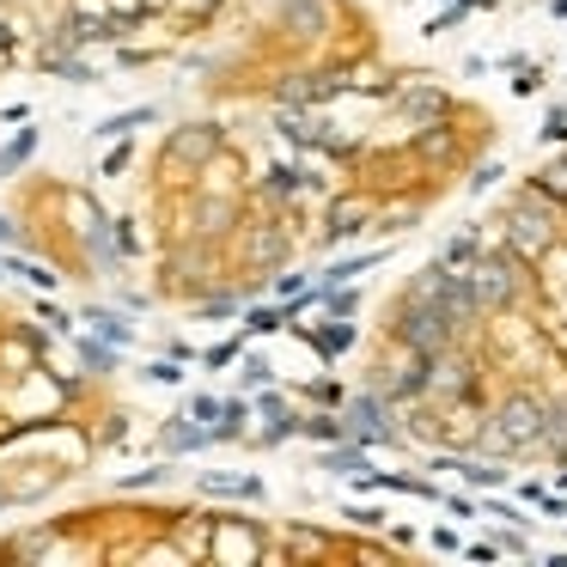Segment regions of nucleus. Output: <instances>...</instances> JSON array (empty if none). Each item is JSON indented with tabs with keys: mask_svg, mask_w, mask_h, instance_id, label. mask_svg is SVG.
Listing matches in <instances>:
<instances>
[{
	"mask_svg": "<svg viewBox=\"0 0 567 567\" xmlns=\"http://www.w3.org/2000/svg\"><path fill=\"white\" fill-rule=\"evenodd\" d=\"M428 379L452 391L458 433L501 445L567 433V165L494 220L482 269L452 275V306L428 330Z\"/></svg>",
	"mask_w": 567,
	"mask_h": 567,
	"instance_id": "f257e3e1",
	"label": "nucleus"
}]
</instances>
